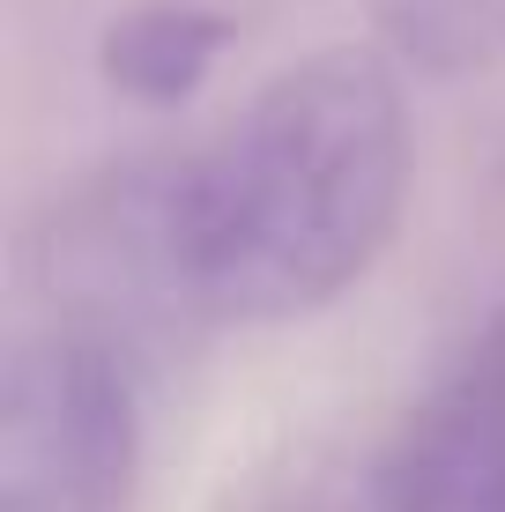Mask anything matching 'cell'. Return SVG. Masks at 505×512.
Masks as SVG:
<instances>
[{"instance_id":"obj_1","label":"cell","mask_w":505,"mask_h":512,"mask_svg":"<svg viewBox=\"0 0 505 512\" xmlns=\"http://www.w3.org/2000/svg\"><path fill=\"white\" fill-rule=\"evenodd\" d=\"M409 201V104L379 52L327 45L260 82L171 179L194 312L290 327L387 253Z\"/></svg>"},{"instance_id":"obj_2","label":"cell","mask_w":505,"mask_h":512,"mask_svg":"<svg viewBox=\"0 0 505 512\" xmlns=\"http://www.w3.org/2000/svg\"><path fill=\"white\" fill-rule=\"evenodd\" d=\"M142 468L134 379L112 334L45 327L0 372V512H127Z\"/></svg>"},{"instance_id":"obj_3","label":"cell","mask_w":505,"mask_h":512,"mask_svg":"<svg viewBox=\"0 0 505 512\" xmlns=\"http://www.w3.org/2000/svg\"><path fill=\"white\" fill-rule=\"evenodd\" d=\"M238 38L231 15L216 8H186V0H149L104 23L97 38V75L112 97L142 104V112H179L186 97L216 75L223 45Z\"/></svg>"},{"instance_id":"obj_4","label":"cell","mask_w":505,"mask_h":512,"mask_svg":"<svg viewBox=\"0 0 505 512\" xmlns=\"http://www.w3.org/2000/svg\"><path fill=\"white\" fill-rule=\"evenodd\" d=\"M387 45L416 75H483L505 60V0H372Z\"/></svg>"}]
</instances>
